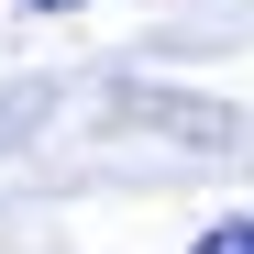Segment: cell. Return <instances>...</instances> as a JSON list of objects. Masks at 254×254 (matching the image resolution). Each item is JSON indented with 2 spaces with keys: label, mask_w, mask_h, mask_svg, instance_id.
Here are the masks:
<instances>
[{
  "label": "cell",
  "mask_w": 254,
  "mask_h": 254,
  "mask_svg": "<svg viewBox=\"0 0 254 254\" xmlns=\"http://www.w3.org/2000/svg\"><path fill=\"white\" fill-rule=\"evenodd\" d=\"M199 254H254V210H243V221H210V232H199Z\"/></svg>",
  "instance_id": "cell-1"
},
{
  "label": "cell",
  "mask_w": 254,
  "mask_h": 254,
  "mask_svg": "<svg viewBox=\"0 0 254 254\" xmlns=\"http://www.w3.org/2000/svg\"><path fill=\"white\" fill-rule=\"evenodd\" d=\"M22 11H77V0H22Z\"/></svg>",
  "instance_id": "cell-2"
}]
</instances>
